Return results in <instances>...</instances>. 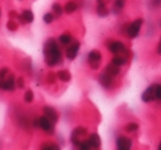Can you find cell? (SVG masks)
Returning <instances> with one entry per match:
<instances>
[{"mask_svg":"<svg viewBox=\"0 0 161 150\" xmlns=\"http://www.w3.org/2000/svg\"><path fill=\"white\" fill-rule=\"evenodd\" d=\"M157 53L161 54V39H160V41H159L158 45H157Z\"/></svg>","mask_w":161,"mask_h":150,"instance_id":"cell-35","label":"cell"},{"mask_svg":"<svg viewBox=\"0 0 161 150\" xmlns=\"http://www.w3.org/2000/svg\"><path fill=\"white\" fill-rule=\"evenodd\" d=\"M139 129V125L137 123H129L128 125H126V127H125V130L127 132H135V131H137V130Z\"/></svg>","mask_w":161,"mask_h":150,"instance_id":"cell-25","label":"cell"},{"mask_svg":"<svg viewBox=\"0 0 161 150\" xmlns=\"http://www.w3.org/2000/svg\"><path fill=\"white\" fill-rule=\"evenodd\" d=\"M16 84H17V86L20 88V90L25 87V80H23V77L19 76L18 79H17V81H16Z\"/></svg>","mask_w":161,"mask_h":150,"instance_id":"cell-31","label":"cell"},{"mask_svg":"<svg viewBox=\"0 0 161 150\" xmlns=\"http://www.w3.org/2000/svg\"><path fill=\"white\" fill-rule=\"evenodd\" d=\"M77 8H78V5L76 1H73V0H72V1H67L64 6V12L67 14H73V12H75L76 10H77Z\"/></svg>","mask_w":161,"mask_h":150,"instance_id":"cell-19","label":"cell"},{"mask_svg":"<svg viewBox=\"0 0 161 150\" xmlns=\"http://www.w3.org/2000/svg\"><path fill=\"white\" fill-rule=\"evenodd\" d=\"M108 50H109L114 55L120 54V55L129 58V50H128V47H126L123 42H120V41H112L110 43H108Z\"/></svg>","mask_w":161,"mask_h":150,"instance_id":"cell-4","label":"cell"},{"mask_svg":"<svg viewBox=\"0 0 161 150\" xmlns=\"http://www.w3.org/2000/svg\"><path fill=\"white\" fill-rule=\"evenodd\" d=\"M32 126H33V128H40V125H39V117L38 118H34L33 121H32Z\"/></svg>","mask_w":161,"mask_h":150,"instance_id":"cell-34","label":"cell"},{"mask_svg":"<svg viewBox=\"0 0 161 150\" xmlns=\"http://www.w3.org/2000/svg\"><path fill=\"white\" fill-rule=\"evenodd\" d=\"M96 14L98 17L101 18H105L109 14V11H108V8L106 6L105 3H97V7H96Z\"/></svg>","mask_w":161,"mask_h":150,"instance_id":"cell-16","label":"cell"},{"mask_svg":"<svg viewBox=\"0 0 161 150\" xmlns=\"http://www.w3.org/2000/svg\"><path fill=\"white\" fill-rule=\"evenodd\" d=\"M23 98H25V103H28V104L32 103L34 99V94H33V92H32V90H28L27 92L25 93V97H23Z\"/></svg>","mask_w":161,"mask_h":150,"instance_id":"cell-26","label":"cell"},{"mask_svg":"<svg viewBox=\"0 0 161 150\" xmlns=\"http://www.w3.org/2000/svg\"><path fill=\"white\" fill-rule=\"evenodd\" d=\"M17 19H18V21H19V23H20V25H30V23L33 22L34 14L30 9H25V10H23V11L21 12V14H18Z\"/></svg>","mask_w":161,"mask_h":150,"instance_id":"cell-9","label":"cell"},{"mask_svg":"<svg viewBox=\"0 0 161 150\" xmlns=\"http://www.w3.org/2000/svg\"><path fill=\"white\" fill-rule=\"evenodd\" d=\"M96 1H97V3H104L105 0H96Z\"/></svg>","mask_w":161,"mask_h":150,"instance_id":"cell-36","label":"cell"},{"mask_svg":"<svg viewBox=\"0 0 161 150\" xmlns=\"http://www.w3.org/2000/svg\"><path fill=\"white\" fill-rule=\"evenodd\" d=\"M58 41H60L61 44L69 45V44H71L72 41H73V36H72V34H69V33H63L60 36Z\"/></svg>","mask_w":161,"mask_h":150,"instance_id":"cell-21","label":"cell"},{"mask_svg":"<svg viewBox=\"0 0 161 150\" xmlns=\"http://www.w3.org/2000/svg\"><path fill=\"white\" fill-rule=\"evenodd\" d=\"M58 80V74L54 73V72H50L47 75V82L49 84H54Z\"/></svg>","mask_w":161,"mask_h":150,"instance_id":"cell-27","label":"cell"},{"mask_svg":"<svg viewBox=\"0 0 161 150\" xmlns=\"http://www.w3.org/2000/svg\"><path fill=\"white\" fill-rule=\"evenodd\" d=\"M102 58H103V56H102V53L98 50H92L87 55V62L91 69H94V71L98 69L99 66H101Z\"/></svg>","mask_w":161,"mask_h":150,"instance_id":"cell-5","label":"cell"},{"mask_svg":"<svg viewBox=\"0 0 161 150\" xmlns=\"http://www.w3.org/2000/svg\"><path fill=\"white\" fill-rule=\"evenodd\" d=\"M87 134H88V131L85 127H83V126H78V127H76L75 129H73V131H72V134H71L72 145H73L75 148H78L80 145V141H82L80 139L84 138L85 136H87Z\"/></svg>","mask_w":161,"mask_h":150,"instance_id":"cell-3","label":"cell"},{"mask_svg":"<svg viewBox=\"0 0 161 150\" xmlns=\"http://www.w3.org/2000/svg\"><path fill=\"white\" fill-rule=\"evenodd\" d=\"M86 141L90 145L91 149H99L102 146V139L98 134H91L88 138L86 139Z\"/></svg>","mask_w":161,"mask_h":150,"instance_id":"cell-14","label":"cell"},{"mask_svg":"<svg viewBox=\"0 0 161 150\" xmlns=\"http://www.w3.org/2000/svg\"><path fill=\"white\" fill-rule=\"evenodd\" d=\"M156 99V96H154V84L148 86L145 91L141 94V101L143 103H151Z\"/></svg>","mask_w":161,"mask_h":150,"instance_id":"cell-12","label":"cell"},{"mask_svg":"<svg viewBox=\"0 0 161 150\" xmlns=\"http://www.w3.org/2000/svg\"><path fill=\"white\" fill-rule=\"evenodd\" d=\"M150 6H151L152 8H160L161 0H150Z\"/></svg>","mask_w":161,"mask_h":150,"instance_id":"cell-32","label":"cell"},{"mask_svg":"<svg viewBox=\"0 0 161 150\" xmlns=\"http://www.w3.org/2000/svg\"><path fill=\"white\" fill-rule=\"evenodd\" d=\"M52 10H53L54 14H55L56 17H61L63 14V12H64V8L58 3H54L53 5H52Z\"/></svg>","mask_w":161,"mask_h":150,"instance_id":"cell-23","label":"cell"},{"mask_svg":"<svg viewBox=\"0 0 161 150\" xmlns=\"http://www.w3.org/2000/svg\"><path fill=\"white\" fill-rule=\"evenodd\" d=\"M159 25H160V28H161V20L159 21Z\"/></svg>","mask_w":161,"mask_h":150,"instance_id":"cell-38","label":"cell"},{"mask_svg":"<svg viewBox=\"0 0 161 150\" xmlns=\"http://www.w3.org/2000/svg\"><path fill=\"white\" fill-rule=\"evenodd\" d=\"M43 55H44L45 63L50 67L56 66L63 62L62 51H61L55 39L53 38H49L45 41L44 45H43Z\"/></svg>","mask_w":161,"mask_h":150,"instance_id":"cell-1","label":"cell"},{"mask_svg":"<svg viewBox=\"0 0 161 150\" xmlns=\"http://www.w3.org/2000/svg\"><path fill=\"white\" fill-rule=\"evenodd\" d=\"M8 16H9L10 19H14V18H17V17H18V14H17V11H14V10H11V11H9Z\"/></svg>","mask_w":161,"mask_h":150,"instance_id":"cell-33","label":"cell"},{"mask_svg":"<svg viewBox=\"0 0 161 150\" xmlns=\"http://www.w3.org/2000/svg\"><path fill=\"white\" fill-rule=\"evenodd\" d=\"M143 25V19H136L132 21L131 23L126 25V33H127L128 38L130 39H136L140 33V29Z\"/></svg>","mask_w":161,"mask_h":150,"instance_id":"cell-2","label":"cell"},{"mask_svg":"<svg viewBox=\"0 0 161 150\" xmlns=\"http://www.w3.org/2000/svg\"><path fill=\"white\" fill-rule=\"evenodd\" d=\"M105 72L107 74H109V75H112L113 77H116L120 74V67L113 64V63H110V64H108L107 66L105 67Z\"/></svg>","mask_w":161,"mask_h":150,"instance_id":"cell-17","label":"cell"},{"mask_svg":"<svg viewBox=\"0 0 161 150\" xmlns=\"http://www.w3.org/2000/svg\"><path fill=\"white\" fill-rule=\"evenodd\" d=\"M158 148H159V149L161 150V141H160V142H159V146H158Z\"/></svg>","mask_w":161,"mask_h":150,"instance_id":"cell-37","label":"cell"},{"mask_svg":"<svg viewBox=\"0 0 161 150\" xmlns=\"http://www.w3.org/2000/svg\"><path fill=\"white\" fill-rule=\"evenodd\" d=\"M116 147L118 150H129L132 147V140L128 137L120 135L116 139Z\"/></svg>","mask_w":161,"mask_h":150,"instance_id":"cell-10","label":"cell"},{"mask_svg":"<svg viewBox=\"0 0 161 150\" xmlns=\"http://www.w3.org/2000/svg\"><path fill=\"white\" fill-rule=\"evenodd\" d=\"M20 1H21V0H20Z\"/></svg>","mask_w":161,"mask_h":150,"instance_id":"cell-40","label":"cell"},{"mask_svg":"<svg viewBox=\"0 0 161 150\" xmlns=\"http://www.w3.org/2000/svg\"><path fill=\"white\" fill-rule=\"evenodd\" d=\"M10 73L9 69L8 67H3L0 69V80H5L8 76V74Z\"/></svg>","mask_w":161,"mask_h":150,"instance_id":"cell-30","label":"cell"},{"mask_svg":"<svg viewBox=\"0 0 161 150\" xmlns=\"http://www.w3.org/2000/svg\"><path fill=\"white\" fill-rule=\"evenodd\" d=\"M41 149L58 150V149H60V146H58L56 142H54V141H47V142L42 143V146H41Z\"/></svg>","mask_w":161,"mask_h":150,"instance_id":"cell-22","label":"cell"},{"mask_svg":"<svg viewBox=\"0 0 161 150\" xmlns=\"http://www.w3.org/2000/svg\"><path fill=\"white\" fill-rule=\"evenodd\" d=\"M42 110H43V115L45 117H47L54 125L58 121V114L53 107H51V106H44L42 108Z\"/></svg>","mask_w":161,"mask_h":150,"instance_id":"cell-13","label":"cell"},{"mask_svg":"<svg viewBox=\"0 0 161 150\" xmlns=\"http://www.w3.org/2000/svg\"><path fill=\"white\" fill-rule=\"evenodd\" d=\"M126 6V0H115L114 3V8H113V11H114L115 14H118L121 10L125 8Z\"/></svg>","mask_w":161,"mask_h":150,"instance_id":"cell-20","label":"cell"},{"mask_svg":"<svg viewBox=\"0 0 161 150\" xmlns=\"http://www.w3.org/2000/svg\"><path fill=\"white\" fill-rule=\"evenodd\" d=\"M16 81H14V75L12 73L8 74V76L5 80H0V90L6 91V92H14L16 90Z\"/></svg>","mask_w":161,"mask_h":150,"instance_id":"cell-6","label":"cell"},{"mask_svg":"<svg viewBox=\"0 0 161 150\" xmlns=\"http://www.w3.org/2000/svg\"><path fill=\"white\" fill-rule=\"evenodd\" d=\"M0 17H1V10H0Z\"/></svg>","mask_w":161,"mask_h":150,"instance_id":"cell-39","label":"cell"},{"mask_svg":"<svg viewBox=\"0 0 161 150\" xmlns=\"http://www.w3.org/2000/svg\"><path fill=\"white\" fill-rule=\"evenodd\" d=\"M54 21V14L52 12H47V14L43 16V22L47 23V25H50Z\"/></svg>","mask_w":161,"mask_h":150,"instance_id":"cell-28","label":"cell"},{"mask_svg":"<svg viewBox=\"0 0 161 150\" xmlns=\"http://www.w3.org/2000/svg\"><path fill=\"white\" fill-rule=\"evenodd\" d=\"M56 74H58V79L60 80L61 82L69 83V82L72 80L71 73H69V71H67V69H61V71H58Z\"/></svg>","mask_w":161,"mask_h":150,"instance_id":"cell-18","label":"cell"},{"mask_svg":"<svg viewBox=\"0 0 161 150\" xmlns=\"http://www.w3.org/2000/svg\"><path fill=\"white\" fill-rule=\"evenodd\" d=\"M39 125H40V128L43 131L49 132V134H53L54 132V124L47 117H45L44 115L39 117Z\"/></svg>","mask_w":161,"mask_h":150,"instance_id":"cell-11","label":"cell"},{"mask_svg":"<svg viewBox=\"0 0 161 150\" xmlns=\"http://www.w3.org/2000/svg\"><path fill=\"white\" fill-rule=\"evenodd\" d=\"M80 49V43L78 41H72L71 44H69V47H66V52H65V55L69 58V61H73L76 58L78 54V51Z\"/></svg>","mask_w":161,"mask_h":150,"instance_id":"cell-7","label":"cell"},{"mask_svg":"<svg viewBox=\"0 0 161 150\" xmlns=\"http://www.w3.org/2000/svg\"><path fill=\"white\" fill-rule=\"evenodd\" d=\"M6 27H7V29L9 30V31H17L18 30V27H19V25H18V22H16V21L14 20V19H10L9 21L7 22V25H6Z\"/></svg>","mask_w":161,"mask_h":150,"instance_id":"cell-24","label":"cell"},{"mask_svg":"<svg viewBox=\"0 0 161 150\" xmlns=\"http://www.w3.org/2000/svg\"><path fill=\"white\" fill-rule=\"evenodd\" d=\"M154 96L157 101H161V84H154Z\"/></svg>","mask_w":161,"mask_h":150,"instance_id":"cell-29","label":"cell"},{"mask_svg":"<svg viewBox=\"0 0 161 150\" xmlns=\"http://www.w3.org/2000/svg\"><path fill=\"white\" fill-rule=\"evenodd\" d=\"M128 62V58L127 56H124V55H120V54H116V55L113 56L112 58V63L117 66L121 67V66H125Z\"/></svg>","mask_w":161,"mask_h":150,"instance_id":"cell-15","label":"cell"},{"mask_svg":"<svg viewBox=\"0 0 161 150\" xmlns=\"http://www.w3.org/2000/svg\"><path fill=\"white\" fill-rule=\"evenodd\" d=\"M98 82L105 90H110L114 84V77L104 71L98 75Z\"/></svg>","mask_w":161,"mask_h":150,"instance_id":"cell-8","label":"cell"}]
</instances>
